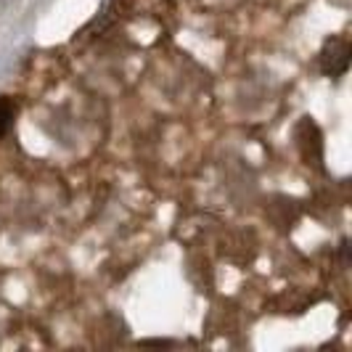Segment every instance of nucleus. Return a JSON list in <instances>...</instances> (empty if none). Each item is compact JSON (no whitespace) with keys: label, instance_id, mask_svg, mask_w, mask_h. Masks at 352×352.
<instances>
[{"label":"nucleus","instance_id":"nucleus-1","mask_svg":"<svg viewBox=\"0 0 352 352\" xmlns=\"http://www.w3.org/2000/svg\"><path fill=\"white\" fill-rule=\"evenodd\" d=\"M14 114H16V106L11 98H0V138L11 130V124H14Z\"/></svg>","mask_w":352,"mask_h":352}]
</instances>
